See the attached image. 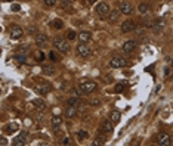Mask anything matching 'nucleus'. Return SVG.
Here are the masks:
<instances>
[{
	"label": "nucleus",
	"mask_w": 173,
	"mask_h": 146,
	"mask_svg": "<svg viewBox=\"0 0 173 146\" xmlns=\"http://www.w3.org/2000/svg\"><path fill=\"white\" fill-rule=\"evenodd\" d=\"M53 47L58 49V52H61V53H68V50H70L68 41L64 40V38H61V37L53 38Z\"/></svg>",
	"instance_id": "obj_1"
},
{
	"label": "nucleus",
	"mask_w": 173,
	"mask_h": 146,
	"mask_svg": "<svg viewBox=\"0 0 173 146\" xmlns=\"http://www.w3.org/2000/svg\"><path fill=\"white\" fill-rule=\"evenodd\" d=\"M110 12H111L110 4H108V3H105V1H102V3H99V4L96 6V13H98L101 18L110 16Z\"/></svg>",
	"instance_id": "obj_2"
},
{
	"label": "nucleus",
	"mask_w": 173,
	"mask_h": 146,
	"mask_svg": "<svg viewBox=\"0 0 173 146\" xmlns=\"http://www.w3.org/2000/svg\"><path fill=\"white\" fill-rule=\"evenodd\" d=\"M157 145L160 146H169L172 145V137H170V134L169 133H158V136H157Z\"/></svg>",
	"instance_id": "obj_3"
},
{
	"label": "nucleus",
	"mask_w": 173,
	"mask_h": 146,
	"mask_svg": "<svg viewBox=\"0 0 173 146\" xmlns=\"http://www.w3.org/2000/svg\"><path fill=\"white\" fill-rule=\"evenodd\" d=\"M79 87L83 90V93H85V95H89V93H92L93 90H96L98 84H96L95 81H83Z\"/></svg>",
	"instance_id": "obj_4"
},
{
	"label": "nucleus",
	"mask_w": 173,
	"mask_h": 146,
	"mask_svg": "<svg viewBox=\"0 0 173 146\" xmlns=\"http://www.w3.org/2000/svg\"><path fill=\"white\" fill-rule=\"evenodd\" d=\"M34 90L37 92V93H40V95H47L50 90H52V86L49 84V83H37V84H34Z\"/></svg>",
	"instance_id": "obj_5"
},
{
	"label": "nucleus",
	"mask_w": 173,
	"mask_h": 146,
	"mask_svg": "<svg viewBox=\"0 0 173 146\" xmlns=\"http://www.w3.org/2000/svg\"><path fill=\"white\" fill-rule=\"evenodd\" d=\"M110 65H111V68H123V67L127 65V59L123 58V56H116V58L111 59Z\"/></svg>",
	"instance_id": "obj_6"
},
{
	"label": "nucleus",
	"mask_w": 173,
	"mask_h": 146,
	"mask_svg": "<svg viewBox=\"0 0 173 146\" xmlns=\"http://www.w3.org/2000/svg\"><path fill=\"white\" fill-rule=\"evenodd\" d=\"M77 53H79V56H82V58H89V56L92 55V50H90L89 46H86V43H80V44L77 46Z\"/></svg>",
	"instance_id": "obj_7"
},
{
	"label": "nucleus",
	"mask_w": 173,
	"mask_h": 146,
	"mask_svg": "<svg viewBox=\"0 0 173 146\" xmlns=\"http://www.w3.org/2000/svg\"><path fill=\"white\" fill-rule=\"evenodd\" d=\"M164 25H166V22L163 21V19H157L155 22H154V25H152V33L154 34H161L163 31H164Z\"/></svg>",
	"instance_id": "obj_8"
},
{
	"label": "nucleus",
	"mask_w": 173,
	"mask_h": 146,
	"mask_svg": "<svg viewBox=\"0 0 173 146\" xmlns=\"http://www.w3.org/2000/svg\"><path fill=\"white\" fill-rule=\"evenodd\" d=\"M135 28H136V24H135L133 19H126V21L121 24V31H123V33H130V31H133Z\"/></svg>",
	"instance_id": "obj_9"
},
{
	"label": "nucleus",
	"mask_w": 173,
	"mask_h": 146,
	"mask_svg": "<svg viewBox=\"0 0 173 146\" xmlns=\"http://www.w3.org/2000/svg\"><path fill=\"white\" fill-rule=\"evenodd\" d=\"M119 9H120V12L124 13V15H132V13H133V6L130 4L129 1H121L120 6H119Z\"/></svg>",
	"instance_id": "obj_10"
},
{
	"label": "nucleus",
	"mask_w": 173,
	"mask_h": 146,
	"mask_svg": "<svg viewBox=\"0 0 173 146\" xmlns=\"http://www.w3.org/2000/svg\"><path fill=\"white\" fill-rule=\"evenodd\" d=\"M24 36V31H22V28L21 27H16V25H13L12 28H10V37L12 38H21V37Z\"/></svg>",
	"instance_id": "obj_11"
},
{
	"label": "nucleus",
	"mask_w": 173,
	"mask_h": 146,
	"mask_svg": "<svg viewBox=\"0 0 173 146\" xmlns=\"http://www.w3.org/2000/svg\"><path fill=\"white\" fill-rule=\"evenodd\" d=\"M135 49H136V43H135L133 40L124 41V44H123V52H124V53H132Z\"/></svg>",
	"instance_id": "obj_12"
},
{
	"label": "nucleus",
	"mask_w": 173,
	"mask_h": 146,
	"mask_svg": "<svg viewBox=\"0 0 173 146\" xmlns=\"http://www.w3.org/2000/svg\"><path fill=\"white\" fill-rule=\"evenodd\" d=\"M77 112H79V109H77V106H73V105H68V108L64 111V115L67 117V118H74L76 115H77Z\"/></svg>",
	"instance_id": "obj_13"
},
{
	"label": "nucleus",
	"mask_w": 173,
	"mask_h": 146,
	"mask_svg": "<svg viewBox=\"0 0 173 146\" xmlns=\"http://www.w3.org/2000/svg\"><path fill=\"white\" fill-rule=\"evenodd\" d=\"M113 121L110 120H105V121H102V124H101V130L104 131V133H113V124H111Z\"/></svg>",
	"instance_id": "obj_14"
},
{
	"label": "nucleus",
	"mask_w": 173,
	"mask_h": 146,
	"mask_svg": "<svg viewBox=\"0 0 173 146\" xmlns=\"http://www.w3.org/2000/svg\"><path fill=\"white\" fill-rule=\"evenodd\" d=\"M25 133H22L21 136H18V137H15L13 139V142H12V145L13 146H21V145H25L27 143V140H25Z\"/></svg>",
	"instance_id": "obj_15"
},
{
	"label": "nucleus",
	"mask_w": 173,
	"mask_h": 146,
	"mask_svg": "<svg viewBox=\"0 0 173 146\" xmlns=\"http://www.w3.org/2000/svg\"><path fill=\"white\" fill-rule=\"evenodd\" d=\"M120 13H121L120 9H119V10H117V9L111 10V12H110V21H111V22H117L119 18H120Z\"/></svg>",
	"instance_id": "obj_16"
},
{
	"label": "nucleus",
	"mask_w": 173,
	"mask_h": 146,
	"mask_svg": "<svg viewBox=\"0 0 173 146\" xmlns=\"http://www.w3.org/2000/svg\"><path fill=\"white\" fill-rule=\"evenodd\" d=\"M90 38H92V36H90V33H89V31H82V33L79 34V40H80V43H87Z\"/></svg>",
	"instance_id": "obj_17"
},
{
	"label": "nucleus",
	"mask_w": 173,
	"mask_h": 146,
	"mask_svg": "<svg viewBox=\"0 0 173 146\" xmlns=\"http://www.w3.org/2000/svg\"><path fill=\"white\" fill-rule=\"evenodd\" d=\"M46 41H47L46 34H37V36H36V44H37V46H44Z\"/></svg>",
	"instance_id": "obj_18"
},
{
	"label": "nucleus",
	"mask_w": 173,
	"mask_h": 146,
	"mask_svg": "<svg viewBox=\"0 0 173 146\" xmlns=\"http://www.w3.org/2000/svg\"><path fill=\"white\" fill-rule=\"evenodd\" d=\"M33 105L37 109H44L46 108V103H44L43 99H33Z\"/></svg>",
	"instance_id": "obj_19"
},
{
	"label": "nucleus",
	"mask_w": 173,
	"mask_h": 146,
	"mask_svg": "<svg viewBox=\"0 0 173 146\" xmlns=\"http://www.w3.org/2000/svg\"><path fill=\"white\" fill-rule=\"evenodd\" d=\"M138 10H139L141 15H146V13L149 12V6H148L146 3H141V4L138 6Z\"/></svg>",
	"instance_id": "obj_20"
},
{
	"label": "nucleus",
	"mask_w": 173,
	"mask_h": 146,
	"mask_svg": "<svg viewBox=\"0 0 173 146\" xmlns=\"http://www.w3.org/2000/svg\"><path fill=\"white\" fill-rule=\"evenodd\" d=\"M67 103H68V105H73V106H77V108H79V106L82 105V101H80V98L77 96V98H70V99L67 101Z\"/></svg>",
	"instance_id": "obj_21"
},
{
	"label": "nucleus",
	"mask_w": 173,
	"mask_h": 146,
	"mask_svg": "<svg viewBox=\"0 0 173 146\" xmlns=\"http://www.w3.org/2000/svg\"><path fill=\"white\" fill-rule=\"evenodd\" d=\"M120 117H121V114H120L119 111H113V112L110 114V120H111L113 123H119V121H120Z\"/></svg>",
	"instance_id": "obj_22"
},
{
	"label": "nucleus",
	"mask_w": 173,
	"mask_h": 146,
	"mask_svg": "<svg viewBox=\"0 0 173 146\" xmlns=\"http://www.w3.org/2000/svg\"><path fill=\"white\" fill-rule=\"evenodd\" d=\"M42 71H43V74H46V75H53V74H55V68H53L52 65H43Z\"/></svg>",
	"instance_id": "obj_23"
},
{
	"label": "nucleus",
	"mask_w": 173,
	"mask_h": 146,
	"mask_svg": "<svg viewBox=\"0 0 173 146\" xmlns=\"http://www.w3.org/2000/svg\"><path fill=\"white\" fill-rule=\"evenodd\" d=\"M105 143H107V139H105L104 136H98V137L93 140L92 145L93 146H101V145H105Z\"/></svg>",
	"instance_id": "obj_24"
},
{
	"label": "nucleus",
	"mask_w": 173,
	"mask_h": 146,
	"mask_svg": "<svg viewBox=\"0 0 173 146\" xmlns=\"http://www.w3.org/2000/svg\"><path fill=\"white\" fill-rule=\"evenodd\" d=\"M61 124H62V117H59V115L52 117V125L53 127H59Z\"/></svg>",
	"instance_id": "obj_25"
},
{
	"label": "nucleus",
	"mask_w": 173,
	"mask_h": 146,
	"mask_svg": "<svg viewBox=\"0 0 173 146\" xmlns=\"http://www.w3.org/2000/svg\"><path fill=\"white\" fill-rule=\"evenodd\" d=\"M52 27H53V28H56V30H61V28L64 27V22H62V19H55V21L52 22Z\"/></svg>",
	"instance_id": "obj_26"
},
{
	"label": "nucleus",
	"mask_w": 173,
	"mask_h": 146,
	"mask_svg": "<svg viewBox=\"0 0 173 146\" xmlns=\"http://www.w3.org/2000/svg\"><path fill=\"white\" fill-rule=\"evenodd\" d=\"M89 137V134H87V131H85V130H80L79 133H77V139L82 142V140H85V139H87Z\"/></svg>",
	"instance_id": "obj_27"
},
{
	"label": "nucleus",
	"mask_w": 173,
	"mask_h": 146,
	"mask_svg": "<svg viewBox=\"0 0 173 146\" xmlns=\"http://www.w3.org/2000/svg\"><path fill=\"white\" fill-rule=\"evenodd\" d=\"M34 56H36V61H37V62H43L44 61V53L40 52V50H37V52L34 53Z\"/></svg>",
	"instance_id": "obj_28"
},
{
	"label": "nucleus",
	"mask_w": 173,
	"mask_h": 146,
	"mask_svg": "<svg viewBox=\"0 0 173 146\" xmlns=\"http://www.w3.org/2000/svg\"><path fill=\"white\" fill-rule=\"evenodd\" d=\"M77 37V34H76V31H73V30H70L68 33H67V40H74Z\"/></svg>",
	"instance_id": "obj_29"
},
{
	"label": "nucleus",
	"mask_w": 173,
	"mask_h": 146,
	"mask_svg": "<svg viewBox=\"0 0 173 146\" xmlns=\"http://www.w3.org/2000/svg\"><path fill=\"white\" fill-rule=\"evenodd\" d=\"M6 130H7V131H15V130H18V124H15V123H13V124H9Z\"/></svg>",
	"instance_id": "obj_30"
},
{
	"label": "nucleus",
	"mask_w": 173,
	"mask_h": 146,
	"mask_svg": "<svg viewBox=\"0 0 173 146\" xmlns=\"http://www.w3.org/2000/svg\"><path fill=\"white\" fill-rule=\"evenodd\" d=\"M49 58H50V59H52L53 62H56V61H59V58L56 56V53H55V52H50V53H49Z\"/></svg>",
	"instance_id": "obj_31"
},
{
	"label": "nucleus",
	"mask_w": 173,
	"mask_h": 146,
	"mask_svg": "<svg viewBox=\"0 0 173 146\" xmlns=\"http://www.w3.org/2000/svg\"><path fill=\"white\" fill-rule=\"evenodd\" d=\"M123 90H124V84H121V83H120V84H117V86H116V92H117V93H121Z\"/></svg>",
	"instance_id": "obj_32"
},
{
	"label": "nucleus",
	"mask_w": 173,
	"mask_h": 146,
	"mask_svg": "<svg viewBox=\"0 0 173 146\" xmlns=\"http://www.w3.org/2000/svg\"><path fill=\"white\" fill-rule=\"evenodd\" d=\"M90 105H92V106H98V105H101V101L96 99V98H95V99H90Z\"/></svg>",
	"instance_id": "obj_33"
},
{
	"label": "nucleus",
	"mask_w": 173,
	"mask_h": 146,
	"mask_svg": "<svg viewBox=\"0 0 173 146\" xmlns=\"http://www.w3.org/2000/svg\"><path fill=\"white\" fill-rule=\"evenodd\" d=\"M70 143H71V137H68V136H67V137H64V139H62V145H70Z\"/></svg>",
	"instance_id": "obj_34"
},
{
	"label": "nucleus",
	"mask_w": 173,
	"mask_h": 146,
	"mask_svg": "<svg viewBox=\"0 0 173 146\" xmlns=\"http://www.w3.org/2000/svg\"><path fill=\"white\" fill-rule=\"evenodd\" d=\"M43 1L47 4V6H55V4H56V0H43Z\"/></svg>",
	"instance_id": "obj_35"
},
{
	"label": "nucleus",
	"mask_w": 173,
	"mask_h": 146,
	"mask_svg": "<svg viewBox=\"0 0 173 146\" xmlns=\"http://www.w3.org/2000/svg\"><path fill=\"white\" fill-rule=\"evenodd\" d=\"M19 9H21V6L19 4H12V12H19Z\"/></svg>",
	"instance_id": "obj_36"
},
{
	"label": "nucleus",
	"mask_w": 173,
	"mask_h": 146,
	"mask_svg": "<svg viewBox=\"0 0 173 146\" xmlns=\"http://www.w3.org/2000/svg\"><path fill=\"white\" fill-rule=\"evenodd\" d=\"M15 58H16L19 62H25V56H24V55H22V56H21V55H18V56H15Z\"/></svg>",
	"instance_id": "obj_37"
},
{
	"label": "nucleus",
	"mask_w": 173,
	"mask_h": 146,
	"mask_svg": "<svg viewBox=\"0 0 173 146\" xmlns=\"http://www.w3.org/2000/svg\"><path fill=\"white\" fill-rule=\"evenodd\" d=\"M0 145H1V146H6V145H7V140H6V137H1V139H0Z\"/></svg>",
	"instance_id": "obj_38"
},
{
	"label": "nucleus",
	"mask_w": 173,
	"mask_h": 146,
	"mask_svg": "<svg viewBox=\"0 0 173 146\" xmlns=\"http://www.w3.org/2000/svg\"><path fill=\"white\" fill-rule=\"evenodd\" d=\"M169 73H170V71H169V68H166V70H164V75H169Z\"/></svg>",
	"instance_id": "obj_39"
},
{
	"label": "nucleus",
	"mask_w": 173,
	"mask_h": 146,
	"mask_svg": "<svg viewBox=\"0 0 173 146\" xmlns=\"http://www.w3.org/2000/svg\"><path fill=\"white\" fill-rule=\"evenodd\" d=\"M89 3H90V4H93V3H95V0H89Z\"/></svg>",
	"instance_id": "obj_40"
},
{
	"label": "nucleus",
	"mask_w": 173,
	"mask_h": 146,
	"mask_svg": "<svg viewBox=\"0 0 173 146\" xmlns=\"http://www.w3.org/2000/svg\"><path fill=\"white\" fill-rule=\"evenodd\" d=\"M64 1H67V3H68V1H71V0H64Z\"/></svg>",
	"instance_id": "obj_41"
},
{
	"label": "nucleus",
	"mask_w": 173,
	"mask_h": 146,
	"mask_svg": "<svg viewBox=\"0 0 173 146\" xmlns=\"http://www.w3.org/2000/svg\"><path fill=\"white\" fill-rule=\"evenodd\" d=\"M7 1H12V0H7Z\"/></svg>",
	"instance_id": "obj_42"
}]
</instances>
